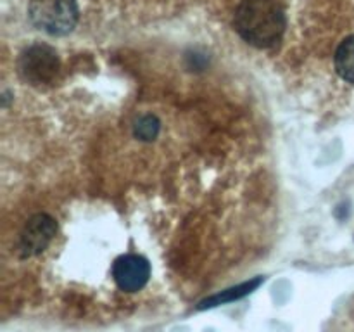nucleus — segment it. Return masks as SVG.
Segmentation results:
<instances>
[{
    "label": "nucleus",
    "instance_id": "f257e3e1",
    "mask_svg": "<svg viewBox=\"0 0 354 332\" xmlns=\"http://www.w3.org/2000/svg\"><path fill=\"white\" fill-rule=\"evenodd\" d=\"M235 30L258 48H270L282 40L287 17L277 0H242L235 10Z\"/></svg>",
    "mask_w": 354,
    "mask_h": 332
},
{
    "label": "nucleus",
    "instance_id": "f03ea898",
    "mask_svg": "<svg viewBox=\"0 0 354 332\" xmlns=\"http://www.w3.org/2000/svg\"><path fill=\"white\" fill-rule=\"evenodd\" d=\"M30 21L52 37H64L71 33L80 19L76 0H30L28 3Z\"/></svg>",
    "mask_w": 354,
    "mask_h": 332
},
{
    "label": "nucleus",
    "instance_id": "7ed1b4c3",
    "mask_svg": "<svg viewBox=\"0 0 354 332\" xmlns=\"http://www.w3.org/2000/svg\"><path fill=\"white\" fill-rule=\"evenodd\" d=\"M17 69L24 82L31 85H45L54 82L61 69V61L50 45L31 44L19 54Z\"/></svg>",
    "mask_w": 354,
    "mask_h": 332
},
{
    "label": "nucleus",
    "instance_id": "20e7f679",
    "mask_svg": "<svg viewBox=\"0 0 354 332\" xmlns=\"http://www.w3.org/2000/svg\"><path fill=\"white\" fill-rule=\"evenodd\" d=\"M57 232L55 220L47 213L33 214L24 223L19 235V252L23 258H31L47 249Z\"/></svg>",
    "mask_w": 354,
    "mask_h": 332
},
{
    "label": "nucleus",
    "instance_id": "39448f33",
    "mask_svg": "<svg viewBox=\"0 0 354 332\" xmlns=\"http://www.w3.org/2000/svg\"><path fill=\"white\" fill-rule=\"evenodd\" d=\"M151 277V265L144 256L123 255L113 263V279L124 293L144 289Z\"/></svg>",
    "mask_w": 354,
    "mask_h": 332
},
{
    "label": "nucleus",
    "instance_id": "423d86ee",
    "mask_svg": "<svg viewBox=\"0 0 354 332\" xmlns=\"http://www.w3.org/2000/svg\"><path fill=\"white\" fill-rule=\"evenodd\" d=\"M261 282H263V277H256V279L249 280V282H242L239 284V286L230 287V289L221 290L220 294H214V296L206 297L204 301H201L197 308H199V310H206V308H214V306H220V304L242 299V297H245L248 294H251L252 290L258 289V287L261 286Z\"/></svg>",
    "mask_w": 354,
    "mask_h": 332
},
{
    "label": "nucleus",
    "instance_id": "0eeeda50",
    "mask_svg": "<svg viewBox=\"0 0 354 332\" xmlns=\"http://www.w3.org/2000/svg\"><path fill=\"white\" fill-rule=\"evenodd\" d=\"M335 69L344 82L354 85V35H349L335 50Z\"/></svg>",
    "mask_w": 354,
    "mask_h": 332
},
{
    "label": "nucleus",
    "instance_id": "6e6552de",
    "mask_svg": "<svg viewBox=\"0 0 354 332\" xmlns=\"http://www.w3.org/2000/svg\"><path fill=\"white\" fill-rule=\"evenodd\" d=\"M159 130H161V123L156 116L152 114H145V116H140L133 124V133L135 137H138L140 140L151 142L158 137Z\"/></svg>",
    "mask_w": 354,
    "mask_h": 332
}]
</instances>
